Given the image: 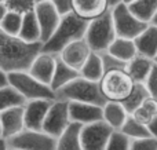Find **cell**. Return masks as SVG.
<instances>
[{
	"label": "cell",
	"instance_id": "obj_1",
	"mask_svg": "<svg viewBox=\"0 0 157 150\" xmlns=\"http://www.w3.org/2000/svg\"><path fill=\"white\" fill-rule=\"evenodd\" d=\"M44 44L28 43L21 37L0 32V70L7 73L29 72L37 57L43 52Z\"/></svg>",
	"mask_w": 157,
	"mask_h": 150
},
{
	"label": "cell",
	"instance_id": "obj_2",
	"mask_svg": "<svg viewBox=\"0 0 157 150\" xmlns=\"http://www.w3.org/2000/svg\"><path fill=\"white\" fill-rule=\"evenodd\" d=\"M88 25H90L88 21L81 19L75 13L62 17L59 26L52 35V37L47 43H44L43 52L59 55L66 46L86 37Z\"/></svg>",
	"mask_w": 157,
	"mask_h": 150
},
{
	"label": "cell",
	"instance_id": "obj_3",
	"mask_svg": "<svg viewBox=\"0 0 157 150\" xmlns=\"http://www.w3.org/2000/svg\"><path fill=\"white\" fill-rule=\"evenodd\" d=\"M57 99L66 102H81L105 106L108 103L101 90V83H94L84 77H78L57 92Z\"/></svg>",
	"mask_w": 157,
	"mask_h": 150
},
{
	"label": "cell",
	"instance_id": "obj_4",
	"mask_svg": "<svg viewBox=\"0 0 157 150\" xmlns=\"http://www.w3.org/2000/svg\"><path fill=\"white\" fill-rule=\"evenodd\" d=\"M84 39L88 43V46L91 47L92 51L97 52V54L108 51L109 47L117 39L112 8L106 14H103L102 17L90 22Z\"/></svg>",
	"mask_w": 157,
	"mask_h": 150
},
{
	"label": "cell",
	"instance_id": "obj_5",
	"mask_svg": "<svg viewBox=\"0 0 157 150\" xmlns=\"http://www.w3.org/2000/svg\"><path fill=\"white\" fill-rule=\"evenodd\" d=\"M134 84L127 70H113L105 73L101 80V90L108 102H124L132 92Z\"/></svg>",
	"mask_w": 157,
	"mask_h": 150
},
{
	"label": "cell",
	"instance_id": "obj_6",
	"mask_svg": "<svg viewBox=\"0 0 157 150\" xmlns=\"http://www.w3.org/2000/svg\"><path fill=\"white\" fill-rule=\"evenodd\" d=\"M11 85L21 91V94L29 101H57V94L52 91L50 85L36 80L30 76L29 72H19V73H10Z\"/></svg>",
	"mask_w": 157,
	"mask_h": 150
},
{
	"label": "cell",
	"instance_id": "obj_7",
	"mask_svg": "<svg viewBox=\"0 0 157 150\" xmlns=\"http://www.w3.org/2000/svg\"><path fill=\"white\" fill-rule=\"evenodd\" d=\"M112 14H113V21H114L117 37L135 40L150 25V24H145L141 19L136 18L130 11L128 6L124 4V3H120V4L112 7Z\"/></svg>",
	"mask_w": 157,
	"mask_h": 150
},
{
	"label": "cell",
	"instance_id": "obj_8",
	"mask_svg": "<svg viewBox=\"0 0 157 150\" xmlns=\"http://www.w3.org/2000/svg\"><path fill=\"white\" fill-rule=\"evenodd\" d=\"M10 149L17 150H57V139L44 131L25 129L8 141H2Z\"/></svg>",
	"mask_w": 157,
	"mask_h": 150
},
{
	"label": "cell",
	"instance_id": "obj_9",
	"mask_svg": "<svg viewBox=\"0 0 157 150\" xmlns=\"http://www.w3.org/2000/svg\"><path fill=\"white\" fill-rule=\"evenodd\" d=\"M71 124L72 121H71V114H69V102L57 99L52 103L51 109H50L48 114L46 117L43 131L46 134L51 135L55 139H58L68 129V127Z\"/></svg>",
	"mask_w": 157,
	"mask_h": 150
},
{
	"label": "cell",
	"instance_id": "obj_10",
	"mask_svg": "<svg viewBox=\"0 0 157 150\" xmlns=\"http://www.w3.org/2000/svg\"><path fill=\"white\" fill-rule=\"evenodd\" d=\"M113 132V128L105 121L84 126L81 129L83 150H106Z\"/></svg>",
	"mask_w": 157,
	"mask_h": 150
},
{
	"label": "cell",
	"instance_id": "obj_11",
	"mask_svg": "<svg viewBox=\"0 0 157 150\" xmlns=\"http://www.w3.org/2000/svg\"><path fill=\"white\" fill-rule=\"evenodd\" d=\"M35 13H36L37 21L41 28V43L44 44L52 37L55 30L58 29L62 17L58 14L57 8L52 4V2L39 3Z\"/></svg>",
	"mask_w": 157,
	"mask_h": 150
},
{
	"label": "cell",
	"instance_id": "obj_12",
	"mask_svg": "<svg viewBox=\"0 0 157 150\" xmlns=\"http://www.w3.org/2000/svg\"><path fill=\"white\" fill-rule=\"evenodd\" d=\"M25 107H14L0 112L2 141H8L25 131Z\"/></svg>",
	"mask_w": 157,
	"mask_h": 150
},
{
	"label": "cell",
	"instance_id": "obj_13",
	"mask_svg": "<svg viewBox=\"0 0 157 150\" xmlns=\"http://www.w3.org/2000/svg\"><path fill=\"white\" fill-rule=\"evenodd\" d=\"M92 52L94 51H92L91 47L88 46L86 39H81V40L73 41V43H71L69 46H66L58 57H59L66 65H69L71 68L80 72L81 69H83V66L86 65V62L88 61V58L91 57Z\"/></svg>",
	"mask_w": 157,
	"mask_h": 150
},
{
	"label": "cell",
	"instance_id": "obj_14",
	"mask_svg": "<svg viewBox=\"0 0 157 150\" xmlns=\"http://www.w3.org/2000/svg\"><path fill=\"white\" fill-rule=\"evenodd\" d=\"M55 101H29L25 106V127L32 131H43L46 117Z\"/></svg>",
	"mask_w": 157,
	"mask_h": 150
},
{
	"label": "cell",
	"instance_id": "obj_15",
	"mask_svg": "<svg viewBox=\"0 0 157 150\" xmlns=\"http://www.w3.org/2000/svg\"><path fill=\"white\" fill-rule=\"evenodd\" d=\"M69 114L72 123L88 126L98 121H103V107L92 103L69 102Z\"/></svg>",
	"mask_w": 157,
	"mask_h": 150
},
{
	"label": "cell",
	"instance_id": "obj_16",
	"mask_svg": "<svg viewBox=\"0 0 157 150\" xmlns=\"http://www.w3.org/2000/svg\"><path fill=\"white\" fill-rule=\"evenodd\" d=\"M58 55L48 54V52H41L29 69V74L33 76L36 80L44 83V84L51 87L52 79H54L55 70H57Z\"/></svg>",
	"mask_w": 157,
	"mask_h": 150
},
{
	"label": "cell",
	"instance_id": "obj_17",
	"mask_svg": "<svg viewBox=\"0 0 157 150\" xmlns=\"http://www.w3.org/2000/svg\"><path fill=\"white\" fill-rule=\"evenodd\" d=\"M73 13L84 21H94L110 10L109 0H72Z\"/></svg>",
	"mask_w": 157,
	"mask_h": 150
},
{
	"label": "cell",
	"instance_id": "obj_18",
	"mask_svg": "<svg viewBox=\"0 0 157 150\" xmlns=\"http://www.w3.org/2000/svg\"><path fill=\"white\" fill-rule=\"evenodd\" d=\"M130 116L121 102H108L103 106V121L108 123L113 131H121Z\"/></svg>",
	"mask_w": 157,
	"mask_h": 150
},
{
	"label": "cell",
	"instance_id": "obj_19",
	"mask_svg": "<svg viewBox=\"0 0 157 150\" xmlns=\"http://www.w3.org/2000/svg\"><path fill=\"white\" fill-rule=\"evenodd\" d=\"M138 55L153 59L157 57V26L149 25L141 36L135 39Z\"/></svg>",
	"mask_w": 157,
	"mask_h": 150
},
{
	"label": "cell",
	"instance_id": "obj_20",
	"mask_svg": "<svg viewBox=\"0 0 157 150\" xmlns=\"http://www.w3.org/2000/svg\"><path fill=\"white\" fill-rule=\"evenodd\" d=\"M155 66V61L145 58L142 55H138L136 58H134L131 62H128L127 65V73L130 74V77L134 80V83H142L146 84L147 79H149L150 73L153 70Z\"/></svg>",
	"mask_w": 157,
	"mask_h": 150
},
{
	"label": "cell",
	"instance_id": "obj_21",
	"mask_svg": "<svg viewBox=\"0 0 157 150\" xmlns=\"http://www.w3.org/2000/svg\"><path fill=\"white\" fill-rule=\"evenodd\" d=\"M84 126L72 123L65 132L57 139V150H83L81 129Z\"/></svg>",
	"mask_w": 157,
	"mask_h": 150
},
{
	"label": "cell",
	"instance_id": "obj_22",
	"mask_svg": "<svg viewBox=\"0 0 157 150\" xmlns=\"http://www.w3.org/2000/svg\"><path fill=\"white\" fill-rule=\"evenodd\" d=\"M108 52L125 63L131 62L134 58L138 57V50H136L135 40L123 39V37H117L113 41V44L109 47Z\"/></svg>",
	"mask_w": 157,
	"mask_h": 150
},
{
	"label": "cell",
	"instance_id": "obj_23",
	"mask_svg": "<svg viewBox=\"0 0 157 150\" xmlns=\"http://www.w3.org/2000/svg\"><path fill=\"white\" fill-rule=\"evenodd\" d=\"M81 74L80 72L76 70V69L71 68L69 65H66L59 57H58V63H57V70H55L54 79H52L51 83V88L55 94L59 90H62L65 85H68L69 83H72L73 80L78 79Z\"/></svg>",
	"mask_w": 157,
	"mask_h": 150
},
{
	"label": "cell",
	"instance_id": "obj_24",
	"mask_svg": "<svg viewBox=\"0 0 157 150\" xmlns=\"http://www.w3.org/2000/svg\"><path fill=\"white\" fill-rule=\"evenodd\" d=\"M18 37H21L22 40L28 41V43L41 41V28L35 11L24 15V24H22V29Z\"/></svg>",
	"mask_w": 157,
	"mask_h": 150
},
{
	"label": "cell",
	"instance_id": "obj_25",
	"mask_svg": "<svg viewBox=\"0 0 157 150\" xmlns=\"http://www.w3.org/2000/svg\"><path fill=\"white\" fill-rule=\"evenodd\" d=\"M26 103L28 99L14 85L0 88V112L14 107H25Z\"/></svg>",
	"mask_w": 157,
	"mask_h": 150
},
{
	"label": "cell",
	"instance_id": "obj_26",
	"mask_svg": "<svg viewBox=\"0 0 157 150\" xmlns=\"http://www.w3.org/2000/svg\"><path fill=\"white\" fill-rule=\"evenodd\" d=\"M81 77L90 80L94 83H101V80L105 76V69H103L102 58L99 54L92 52L91 57L88 58V61L86 62V65L83 66V69L80 70Z\"/></svg>",
	"mask_w": 157,
	"mask_h": 150
},
{
	"label": "cell",
	"instance_id": "obj_27",
	"mask_svg": "<svg viewBox=\"0 0 157 150\" xmlns=\"http://www.w3.org/2000/svg\"><path fill=\"white\" fill-rule=\"evenodd\" d=\"M127 6L131 13L145 24H150L157 13V0H136Z\"/></svg>",
	"mask_w": 157,
	"mask_h": 150
},
{
	"label": "cell",
	"instance_id": "obj_28",
	"mask_svg": "<svg viewBox=\"0 0 157 150\" xmlns=\"http://www.w3.org/2000/svg\"><path fill=\"white\" fill-rule=\"evenodd\" d=\"M147 98H150V92L146 88V85L142 84V83H135L134 88H132V92H131L130 96H128L124 102H121V103L124 105V107L127 109V112L130 113V114H134V112H135Z\"/></svg>",
	"mask_w": 157,
	"mask_h": 150
},
{
	"label": "cell",
	"instance_id": "obj_29",
	"mask_svg": "<svg viewBox=\"0 0 157 150\" xmlns=\"http://www.w3.org/2000/svg\"><path fill=\"white\" fill-rule=\"evenodd\" d=\"M22 24H24V15L8 11L6 15L0 18V32L18 37L22 29Z\"/></svg>",
	"mask_w": 157,
	"mask_h": 150
},
{
	"label": "cell",
	"instance_id": "obj_30",
	"mask_svg": "<svg viewBox=\"0 0 157 150\" xmlns=\"http://www.w3.org/2000/svg\"><path fill=\"white\" fill-rule=\"evenodd\" d=\"M131 116H134L139 123L147 127L157 117V101L152 96L147 98Z\"/></svg>",
	"mask_w": 157,
	"mask_h": 150
},
{
	"label": "cell",
	"instance_id": "obj_31",
	"mask_svg": "<svg viewBox=\"0 0 157 150\" xmlns=\"http://www.w3.org/2000/svg\"><path fill=\"white\" fill-rule=\"evenodd\" d=\"M121 132L125 134L131 141H136V139H145V138H150L152 134H150L149 128L144 124H141L138 120H136L134 116H130L128 120L125 121L124 127L121 128Z\"/></svg>",
	"mask_w": 157,
	"mask_h": 150
},
{
	"label": "cell",
	"instance_id": "obj_32",
	"mask_svg": "<svg viewBox=\"0 0 157 150\" xmlns=\"http://www.w3.org/2000/svg\"><path fill=\"white\" fill-rule=\"evenodd\" d=\"M7 6L8 11L21 14V15H26L29 13H33L37 7V0H7V2H2Z\"/></svg>",
	"mask_w": 157,
	"mask_h": 150
},
{
	"label": "cell",
	"instance_id": "obj_33",
	"mask_svg": "<svg viewBox=\"0 0 157 150\" xmlns=\"http://www.w3.org/2000/svg\"><path fill=\"white\" fill-rule=\"evenodd\" d=\"M131 145H132V141L127 135L123 134L121 131H114L112 134L106 150H131Z\"/></svg>",
	"mask_w": 157,
	"mask_h": 150
},
{
	"label": "cell",
	"instance_id": "obj_34",
	"mask_svg": "<svg viewBox=\"0 0 157 150\" xmlns=\"http://www.w3.org/2000/svg\"><path fill=\"white\" fill-rule=\"evenodd\" d=\"M99 55H101V58H102V63H103L105 73H108V72H113V70H127L128 63L117 59L116 57H113L112 54H109L108 51L101 52Z\"/></svg>",
	"mask_w": 157,
	"mask_h": 150
},
{
	"label": "cell",
	"instance_id": "obj_35",
	"mask_svg": "<svg viewBox=\"0 0 157 150\" xmlns=\"http://www.w3.org/2000/svg\"><path fill=\"white\" fill-rule=\"evenodd\" d=\"M131 150H157V138H145V139L132 141Z\"/></svg>",
	"mask_w": 157,
	"mask_h": 150
},
{
	"label": "cell",
	"instance_id": "obj_36",
	"mask_svg": "<svg viewBox=\"0 0 157 150\" xmlns=\"http://www.w3.org/2000/svg\"><path fill=\"white\" fill-rule=\"evenodd\" d=\"M51 2L55 6V8H57L58 14L61 17H65L68 14L73 13V3H72V0H51Z\"/></svg>",
	"mask_w": 157,
	"mask_h": 150
},
{
	"label": "cell",
	"instance_id": "obj_37",
	"mask_svg": "<svg viewBox=\"0 0 157 150\" xmlns=\"http://www.w3.org/2000/svg\"><path fill=\"white\" fill-rule=\"evenodd\" d=\"M145 85H146V88L149 90L150 96L157 101V63H155L153 70H152V73H150L149 79H147V81Z\"/></svg>",
	"mask_w": 157,
	"mask_h": 150
},
{
	"label": "cell",
	"instance_id": "obj_38",
	"mask_svg": "<svg viewBox=\"0 0 157 150\" xmlns=\"http://www.w3.org/2000/svg\"><path fill=\"white\" fill-rule=\"evenodd\" d=\"M8 85H11L10 73H7V72H4V70H0V88H6V87H8Z\"/></svg>",
	"mask_w": 157,
	"mask_h": 150
},
{
	"label": "cell",
	"instance_id": "obj_39",
	"mask_svg": "<svg viewBox=\"0 0 157 150\" xmlns=\"http://www.w3.org/2000/svg\"><path fill=\"white\" fill-rule=\"evenodd\" d=\"M147 128H149V131H150V134H152V137H153V138H157V117L152 121V123L149 124V126H147Z\"/></svg>",
	"mask_w": 157,
	"mask_h": 150
},
{
	"label": "cell",
	"instance_id": "obj_40",
	"mask_svg": "<svg viewBox=\"0 0 157 150\" xmlns=\"http://www.w3.org/2000/svg\"><path fill=\"white\" fill-rule=\"evenodd\" d=\"M120 3H123V0H109V4H110V7H114V6L120 4Z\"/></svg>",
	"mask_w": 157,
	"mask_h": 150
},
{
	"label": "cell",
	"instance_id": "obj_41",
	"mask_svg": "<svg viewBox=\"0 0 157 150\" xmlns=\"http://www.w3.org/2000/svg\"><path fill=\"white\" fill-rule=\"evenodd\" d=\"M150 25H155V26H157V13H156L155 18H153V21H152V22H150Z\"/></svg>",
	"mask_w": 157,
	"mask_h": 150
},
{
	"label": "cell",
	"instance_id": "obj_42",
	"mask_svg": "<svg viewBox=\"0 0 157 150\" xmlns=\"http://www.w3.org/2000/svg\"><path fill=\"white\" fill-rule=\"evenodd\" d=\"M134 2H136V0H123L124 4H131V3H134Z\"/></svg>",
	"mask_w": 157,
	"mask_h": 150
},
{
	"label": "cell",
	"instance_id": "obj_43",
	"mask_svg": "<svg viewBox=\"0 0 157 150\" xmlns=\"http://www.w3.org/2000/svg\"><path fill=\"white\" fill-rule=\"evenodd\" d=\"M3 150H17V149H10V148L6 146V143H3Z\"/></svg>",
	"mask_w": 157,
	"mask_h": 150
},
{
	"label": "cell",
	"instance_id": "obj_44",
	"mask_svg": "<svg viewBox=\"0 0 157 150\" xmlns=\"http://www.w3.org/2000/svg\"><path fill=\"white\" fill-rule=\"evenodd\" d=\"M41 2H51V0H37V3H41Z\"/></svg>",
	"mask_w": 157,
	"mask_h": 150
},
{
	"label": "cell",
	"instance_id": "obj_45",
	"mask_svg": "<svg viewBox=\"0 0 157 150\" xmlns=\"http://www.w3.org/2000/svg\"><path fill=\"white\" fill-rule=\"evenodd\" d=\"M155 63H157V57L155 58Z\"/></svg>",
	"mask_w": 157,
	"mask_h": 150
},
{
	"label": "cell",
	"instance_id": "obj_46",
	"mask_svg": "<svg viewBox=\"0 0 157 150\" xmlns=\"http://www.w3.org/2000/svg\"><path fill=\"white\" fill-rule=\"evenodd\" d=\"M0 2H7V0H0Z\"/></svg>",
	"mask_w": 157,
	"mask_h": 150
}]
</instances>
